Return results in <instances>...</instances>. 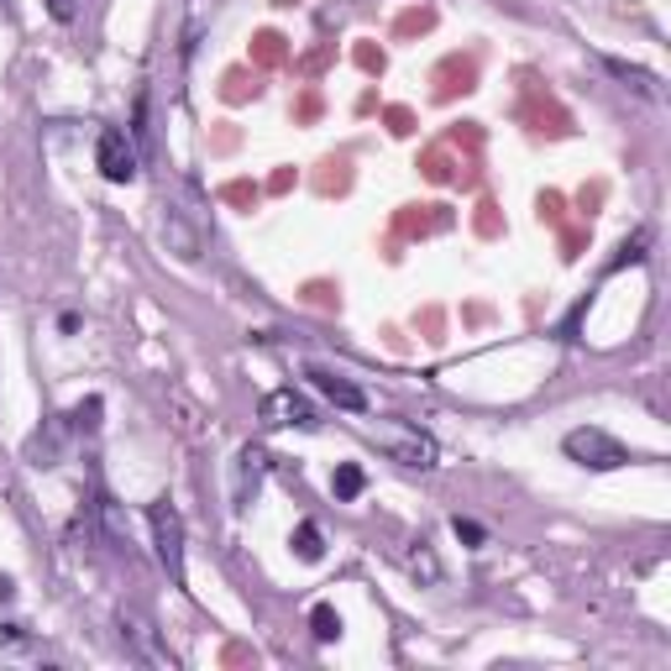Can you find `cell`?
I'll return each mask as SVG.
<instances>
[{
    "instance_id": "obj_1",
    "label": "cell",
    "mask_w": 671,
    "mask_h": 671,
    "mask_svg": "<svg viewBox=\"0 0 671 671\" xmlns=\"http://www.w3.org/2000/svg\"><path fill=\"white\" fill-rule=\"evenodd\" d=\"M205 241H210L205 195H199L195 178H178V189L163 199V247H168L178 262H199V257H205Z\"/></svg>"
},
{
    "instance_id": "obj_2",
    "label": "cell",
    "mask_w": 671,
    "mask_h": 671,
    "mask_svg": "<svg viewBox=\"0 0 671 671\" xmlns=\"http://www.w3.org/2000/svg\"><path fill=\"white\" fill-rule=\"evenodd\" d=\"M147 530H153V551H158V567L168 572V582L174 588H184V519H178V509L168 504V498H158V504H147Z\"/></svg>"
},
{
    "instance_id": "obj_3",
    "label": "cell",
    "mask_w": 671,
    "mask_h": 671,
    "mask_svg": "<svg viewBox=\"0 0 671 671\" xmlns=\"http://www.w3.org/2000/svg\"><path fill=\"white\" fill-rule=\"evenodd\" d=\"M561 452L572 456L577 467H592V473H613V467L634 462V456L624 452V446H619L609 431H598V425H577V431H567Z\"/></svg>"
},
{
    "instance_id": "obj_4",
    "label": "cell",
    "mask_w": 671,
    "mask_h": 671,
    "mask_svg": "<svg viewBox=\"0 0 671 671\" xmlns=\"http://www.w3.org/2000/svg\"><path fill=\"white\" fill-rule=\"evenodd\" d=\"M116 619H121V646H126V655H132V661L174 671V655H168V646L158 640V624H153L147 613H142V609H126V603H121Z\"/></svg>"
},
{
    "instance_id": "obj_5",
    "label": "cell",
    "mask_w": 671,
    "mask_h": 671,
    "mask_svg": "<svg viewBox=\"0 0 671 671\" xmlns=\"http://www.w3.org/2000/svg\"><path fill=\"white\" fill-rule=\"evenodd\" d=\"M378 446H383V452L394 456L399 467H420V473H425V467H435V441L425 431H415V425H399V420H389V425H378Z\"/></svg>"
},
{
    "instance_id": "obj_6",
    "label": "cell",
    "mask_w": 671,
    "mask_h": 671,
    "mask_svg": "<svg viewBox=\"0 0 671 671\" xmlns=\"http://www.w3.org/2000/svg\"><path fill=\"white\" fill-rule=\"evenodd\" d=\"M95 168H100V178H111V184H132L142 168V153H137V142H132V132L105 126L95 142Z\"/></svg>"
},
{
    "instance_id": "obj_7",
    "label": "cell",
    "mask_w": 671,
    "mask_h": 671,
    "mask_svg": "<svg viewBox=\"0 0 671 671\" xmlns=\"http://www.w3.org/2000/svg\"><path fill=\"white\" fill-rule=\"evenodd\" d=\"M262 425H273V431H316L320 425V410L310 404V399L299 394V389H273V394H262Z\"/></svg>"
},
{
    "instance_id": "obj_8",
    "label": "cell",
    "mask_w": 671,
    "mask_h": 671,
    "mask_svg": "<svg viewBox=\"0 0 671 671\" xmlns=\"http://www.w3.org/2000/svg\"><path fill=\"white\" fill-rule=\"evenodd\" d=\"M310 383H316L320 394L331 399L336 410H352V415H362V410H368V394H362V389H357L352 378H341V373H331V368H310Z\"/></svg>"
},
{
    "instance_id": "obj_9",
    "label": "cell",
    "mask_w": 671,
    "mask_h": 671,
    "mask_svg": "<svg viewBox=\"0 0 671 671\" xmlns=\"http://www.w3.org/2000/svg\"><path fill=\"white\" fill-rule=\"evenodd\" d=\"M262 473H268V456H262V446H241L237 483H231V509H247V504H252V494L262 488Z\"/></svg>"
},
{
    "instance_id": "obj_10",
    "label": "cell",
    "mask_w": 671,
    "mask_h": 671,
    "mask_svg": "<svg viewBox=\"0 0 671 671\" xmlns=\"http://www.w3.org/2000/svg\"><path fill=\"white\" fill-rule=\"evenodd\" d=\"M74 431L69 420H48L38 435H32V446H27V456H32V467H53L63 456V435Z\"/></svg>"
},
{
    "instance_id": "obj_11",
    "label": "cell",
    "mask_w": 671,
    "mask_h": 671,
    "mask_svg": "<svg viewBox=\"0 0 671 671\" xmlns=\"http://www.w3.org/2000/svg\"><path fill=\"white\" fill-rule=\"evenodd\" d=\"M603 69H609L619 84H630V90H640V95L661 100V80H655L651 69H640V63H630V59H603Z\"/></svg>"
},
{
    "instance_id": "obj_12",
    "label": "cell",
    "mask_w": 671,
    "mask_h": 671,
    "mask_svg": "<svg viewBox=\"0 0 671 671\" xmlns=\"http://www.w3.org/2000/svg\"><path fill=\"white\" fill-rule=\"evenodd\" d=\"M289 546H295L299 561H320V556H326V535H320L316 519H299L295 535H289Z\"/></svg>"
},
{
    "instance_id": "obj_13",
    "label": "cell",
    "mask_w": 671,
    "mask_h": 671,
    "mask_svg": "<svg viewBox=\"0 0 671 671\" xmlns=\"http://www.w3.org/2000/svg\"><path fill=\"white\" fill-rule=\"evenodd\" d=\"M362 488H368V473L357 467V462H341L331 473V494L341 498V504H352V498H362Z\"/></svg>"
},
{
    "instance_id": "obj_14",
    "label": "cell",
    "mask_w": 671,
    "mask_h": 671,
    "mask_svg": "<svg viewBox=\"0 0 671 671\" xmlns=\"http://www.w3.org/2000/svg\"><path fill=\"white\" fill-rule=\"evenodd\" d=\"M310 630H316L320 646H331V640H341L347 624H341V613H336L331 603H316V609H310Z\"/></svg>"
},
{
    "instance_id": "obj_15",
    "label": "cell",
    "mask_w": 671,
    "mask_h": 671,
    "mask_svg": "<svg viewBox=\"0 0 671 671\" xmlns=\"http://www.w3.org/2000/svg\"><path fill=\"white\" fill-rule=\"evenodd\" d=\"M100 410H105V404H100V399L90 394L84 404H74V415H69V425H74V431H84V435H95V431H100Z\"/></svg>"
},
{
    "instance_id": "obj_16",
    "label": "cell",
    "mask_w": 671,
    "mask_h": 671,
    "mask_svg": "<svg viewBox=\"0 0 671 671\" xmlns=\"http://www.w3.org/2000/svg\"><path fill=\"white\" fill-rule=\"evenodd\" d=\"M452 535L462 540V546H473V551H477V546H488V530H483L477 519H462V514L452 519Z\"/></svg>"
},
{
    "instance_id": "obj_17",
    "label": "cell",
    "mask_w": 671,
    "mask_h": 671,
    "mask_svg": "<svg viewBox=\"0 0 671 671\" xmlns=\"http://www.w3.org/2000/svg\"><path fill=\"white\" fill-rule=\"evenodd\" d=\"M420 551H410V572L415 577H425V582H435V577H441V567H435V556L425 551V540H415Z\"/></svg>"
},
{
    "instance_id": "obj_18",
    "label": "cell",
    "mask_w": 671,
    "mask_h": 671,
    "mask_svg": "<svg viewBox=\"0 0 671 671\" xmlns=\"http://www.w3.org/2000/svg\"><path fill=\"white\" fill-rule=\"evenodd\" d=\"M646 241H651L646 231H634V237L624 241V247H619V257L609 262V273H613V268H624V262H640V257H646Z\"/></svg>"
},
{
    "instance_id": "obj_19",
    "label": "cell",
    "mask_w": 671,
    "mask_h": 671,
    "mask_svg": "<svg viewBox=\"0 0 671 671\" xmlns=\"http://www.w3.org/2000/svg\"><path fill=\"white\" fill-rule=\"evenodd\" d=\"M42 6H48L53 21H74V11H80V0H42Z\"/></svg>"
},
{
    "instance_id": "obj_20",
    "label": "cell",
    "mask_w": 671,
    "mask_h": 671,
    "mask_svg": "<svg viewBox=\"0 0 671 671\" xmlns=\"http://www.w3.org/2000/svg\"><path fill=\"white\" fill-rule=\"evenodd\" d=\"M11 592H17L11 588V577H0V598H11Z\"/></svg>"
}]
</instances>
